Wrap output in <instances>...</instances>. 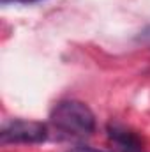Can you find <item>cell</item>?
Listing matches in <instances>:
<instances>
[{"instance_id": "cell-1", "label": "cell", "mask_w": 150, "mask_h": 152, "mask_svg": "<svg viewBox=\"0 0 150 152\" xmlns=\"http://www.w3.org/2000/svg\"><path fill=\"white\" fill-rule=\"evenodd\" d=\"M50 124L62 140H83L95 131L94 112L81 101L67 99L55 104L50 115Z\"/></svg>"}, {"instance_id": "cell-2", "label": "cell", "mask_w": 150, "mask_h": 152, "mask_svg": "<svg viewBox=\"0 0 150 152\" xmlns=\"http://www.w3.org/2000/svg\"><path fill=\"white\" fill-rule=\"evenodd\" d=\"M48 126L37 120L14 118L2 126L0 143L2 145H37L48 140Z\"/></svg>"}, {"instance_id": "cell-3", "label": "cell", "mask_w": 150, "mask_h": 152, "mask_svg": "<svg viewBox=\"0 0 150 152\" xmlns=\"http://www.w3.org/2000/svg\"><path fill=\"white\" fill-rule=\"evenodd\" d=\"M108 136L118 152H145L141 140L122 124H117V122L108 124Z\"/></svg>"}, {"instance_id": "cell-4", "label": "cell", "mask_w": 150, "mask_h": 152, "mask_svg": "<svg viewBox=\"0 0 150 152\" xmlns=\"http://www.w3.org/2000/svg\"><path fill=\"white\" fill-rule=\"evenodd\" d=\"M4 5L7 4H25V5H30V4H37V2H42V0H0Z\"/></svg>"}, {"instance_id": "cell-5", "label": "cell", "mask_w": 150, "mask_h": 152, "mask_svg": "<svg viewBox=\"0 0 150 152\" xmlns=\"http://www.w3.org/2000/svg\"><path fill=\"white\" fill-rule=\"evenodd\" d=\"M69 152H104V151H97V149H90V147H76V149H71Z\"/></svg>"}, {"instance_id": "cell-6", "label": "cell", "mask_w": 150, "mask_h": 152, "mask_svg": "<svg viewBox=\"0 0 150 152\" xmlns=\"http://www.w3.org/2000/svg\"><path fill=\"white\" fill-rule=\"evenodd\" d=\"M141 39H145V41H150V27L147 30H143V34H141Z\"/></svg>"}]
</instances>
